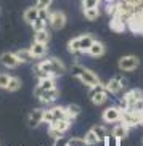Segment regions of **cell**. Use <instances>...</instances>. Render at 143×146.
Wrapping results in <instances>:
<instances>
[{"mask_svg":"<svg viewBox=\"0 0 143 146\" xmlns=\"http://www.w3.org/2000/svg\"><path fill=\"white\" fill-rule=\"evenodd\" d=\"M66 66L65 63L57 58V56H52V58H42L40 63L34 66V74L37 76V79L42 77H58L61 74H65Z\"/></svg>","mask_w":143,"mask_h":146,"instance_id":"obj_1","label":"cell"},{"mask_svg":"<svg viewBox=\"0 0 143 146\" xmlns=\"http://www.w3.org/2000/svg\"><path fill=\"white\" fill-rule=\"evenodd\" d=\"M71 74H72V76L77 79V80L82 82L84 85H87L88 88H92V87H96V85H100V84H101L100 77H98V76H96L93 71L84 68L82 64H74L72 68H71Z\"/></svg>","mask_w":143,"mask_h":146,"instance_id":"obj_2","label":"cell"},{"mask_svg":"<svg viewBox=\"0 0 143 146\" xmlns=\"http://www.w3.org/2000/svg\"><path fill=\"white\" fill-rule=\"evenodd\" d=\"M95 37L92 34H82L77 35L68 42V52L72 53V55H77V53H87V50L90 48V45L93 43Z\"/></svg>","mask_w":143,"mask_h":146,"instance_id":"obj_3","label":"cell"},{"mask_svg":"<svg viewBox=\"0 0 143 146\" xmlns=\"http://www.w3.org/2000/svg\"><path fill=\"white\" fill-rule=\"evenodd\" d=\"M71 125H72V120L69 117H63L60 120H55L53 124L48 125V135L55 140L58 137H63L68 130L71 129Z\"/></svg>","mask_w":143,"mask_h":146,"instance_id":"obj_4","label":"cell"},{"mask_svg":"<svg viewBox=\"0 0 143 146\" xmlns=\"http://www.w3.org/2000/svg\"><path fill=\"white\" fill-rule=\"evenodd\" d=\"M121 122L127 125V127H138L142 125V112L138 109H124L121 116Z\"/></svg>","mask_w":143,"mask_h":146,"instance_id":"obj_5","label":"cell"},{"mask_svg":"<svg viewBox=\"0 0 143 146\" xmlns=\"http://www.w3.org/2000/svg\"><path fill=\"white\" fill-rule=\"evenodd\" d=\"M108 96H109V93H108V90H106V87H104L103 84L90 88V101L95 104V106H101L103 103H106Z\"/></svg>","mask_w":143,"mask_h":146,"instance_id":"obj_6","label":"cell"},{"mask_svg":"<svg viewBox=\"0 0 143 146\" xmlns=\"http://www.w3.org/2000/svg\"><path fill=\"white\" fill-rule=\"evenodd\" d=\"M66 116V109L61 106H53L50 109H43V124H53L55 120H60Z\"/></svg>","mask_w":143,"mask_h":146,"instance_id":"obj_7","label":"cell"},{"mask_svg":"<svg viewBox=\"0 0 143 146\" xmlns=\"http://www.w3.org/2000/svg\"><path fill=\"white\" fill-rule=\"evenodd\" d=\"M104 87H106V90H108L109 95H117L127 88V79L122 77V76H116V77L109 79L108 84Z\"/></svg>","mask_w":143,"mask_h":146,"instance_id":"obj_8","label":"cell"},{"mask_svg":"<svg viewBox=\"0 0 143 146\" xmlns=\"http://www.w3.org/2000/svg\"><path fill=\"white\" fill-rule=\"evenodd\" d=\"M138 66H140V60L134 55H126L117 61V68L124 72H132L135 69H138Z\"/></svg>","mask_w":143,"mask_h":146,"instance_id":"obj_9","label":"cell"},{"mask_svg":"<svg viewBox=\"0 0 143 146\" xmlns=\"http://www.w3.org/2000/svg\"><path fill=\"white\" fill-rule=\"evenodd\" d=\"M66 23H68V18L63 11L57 10V11H50V18H48V24L50 27L55 31H61L63 27L66 26Z\"/></svg>","mask_w":143,"mask_h":146,"instance_id":"obj_10","label":"cell"},{"mask_svg":"<svg viewBox=\"0 0 143 146\" xmlns=\"http://www.w3.org/2000/svg\"><path fill=\"white\" fill-rule=\"evenodd\" d=\"M35 98L42 104H52L60 98V90H58V87H55V88H50V90L39 92V93H35Z\"/></svg>","mask_w":143,"mask_h":146,"instance_id":"obj_11","label":"cell"},{"mask_svg":"<svg viewBox=\"0 0 143 146\" xmlns=\"http://www.w3.org/2000/svg\"><path fill=\"white\" fill-rule=\"evenodd\" d=\"M124 101L127 104V109H134L140 101H143V92L140 88H132L124 95Z\"/></svg>","mask_w":143,"mask_h":146,"instance_id":"obj_12","label":"cell"},{"mask_svg":"<svg viewBox=\"0 0 143 146\" xmlns=\"http://www.w3.org/2000/svg\"><path fill=\"white\" fill-rule=\"evenodd\" d=\"M121 116H122V111L119 109V108L117 106H109L103 111V116L101 117H103V122L114 125V124H117V122L121 120Z\"/></svg>","mask_w":143,"mask_h":146,"instance_id":"obj_13","label":"cell"},{"mask_svg":"<svg viewBox=\"0 0 143 146\" xmlns=\"http://www.w3.org/2000/svg\"><path fill=\"white\" fill-rule=\"evenodd\" d=\"M0 64L5 66V68H8V69H15L21 64V63L16 58V53L15 52H3L0 55Z\"/></svg>","mask_w":143,"mask_h":146,"instance_id":"obj_14","label":"cell"},{"mask_svg":"<svg viewBox=\"0 0 143 146\" xmlns=\"http://www.w3.org/2000/svg\"><path fill=\"white\" fill-rule=\"evenodd\" d=\"M129 130H130V127H127L124 122H117V124H114V127H113V135L116 137V145H121V141L124 140V138H127L129 137Z\"/></svg>","mask_w":143,"mask_h":146,"instance_id":"obj_15","label":"cell"},{"mask_svg":"<svg viewBox=\"0 0 143 146\" xmlns=\"http://www.w3.org/2000/svg\"><path fill=\"white\" fill-rule=\"evenodd\" d=\"M40 124H43V109H40V108L32 109L27 116V125L31 129H37Z\"/></svg>","mask_w":143,"mask_h":146,"instance_id":"obj_16","label":"cell"},{"mask_svg":"<svg viewBox=\"0 0 143 146\" xmlns=\"http://www.w3.org/2000/svg\"><path fill=\"white\" fill-rule=\"evenodd\" d=\"M104 52H106V47H104L100 40L95 39L93 43L90 45V48L87 50V55L90 56V58H101V56L104 55Z\"/></svg>","mask_w":143,"mask_h":146,"instance_id":"obj_17","label":"cell"},{"mask_svg":"<svg viewBox=\"0 0 143 146\" xmlns=\"http://www.w3.org/2000/svg\"><path fill=\"white\" fill-rule=\"evenodd\" d=\"M57 77H42L39 79V82H37V87H35L34 93H39V92H43V90H50V88H55L57 87V80H55Z\"/></svg>","mask_w":143,"mask_h":146,"instance_id":"obj_18","label":"cell"},{"mask_svg":"<svg viewBox=\"0 0 143 146\" xmlns=\"http://www.w3.org/2000/svg\"><path fill=\"white\" fill-rule=\"evenodd\" d=\"M31 53L34 55L35 60H42V58H45V55H47V45L45 43H40V42H32V45L29 47Z\"/></svg>","mask_w":143,"mask_h":146,"instance_id":"obj_19","label":"cell"},{"mask_svg":"<svg viewBox=\"0 0 143 146\" xmlns=\"http://www.w3.org/2000/svg\"><path fill=\"white\" fill-rule=\"evenodd\" d=\"M15 53H16V58L19 60V63H32V61L35 60L29 48H19V50H16Z\"/></svg>","mask_w":143,"mask_h":146,"instance_id":"obj_20","label":"cell"},{"mask_svg":"<svg viewBox=\"0 0 143 146\" xmlns=\"http://www.w3.org/2000/svg\"><path fill=\"white\" fill-rule=\"evenodd\" d=\"M23 18H24V23H27L31 26V24L39 18V8H37V7H29V8L24 11V16Z\"/></svg>","mask_w":143,"mask_h":146,"instance_id":"obj_21","label":"cell"},{"mask_svg":"<svg viewBox=\"0 0 143 146\" xmlns=\"http://www.w3.org/2000/svg\"><path fill=\"white\" fill-rule=\"evenodd\" d=\"M34 40L35 42H40V43L48 45V42H50V32L47 31V27H45V29L34 31Z\"/></svg>","mask_w":143,"mask_h":146,"instance_id":"obj_22","label":"cell"},{"mask_svg":"<svg viewBox=\"0 0 143 146\" xmlns=\"http://www.w3.org/2000/svg\"><path fill=\"white\" fill-rule=\"evenodd\" d=\"M23 82L19 77H16V76H11L10 77V82H8V87H7V90L11 92V93H15V92H18L19 88H21Z\"/></svg>","mask_w":143,"mask_h":146,"instance_id":"obj_23","label":"cell"},{"mask_svg":"<svg viewBox=\"0 0 143 146\" xmlns=\"http://www.w3.org/2000/svg\"><path fill=\"white\" fill-rule=\"evenodd\" d=\"M82 11H84L85 19H88V21H96L100 18V7H96V8H87V10H82Z\"/></svg>","mask_w":143,"mask_h":146,"instance_id":"obj_24","label":"cell"},{"mask_svg":"<svg viewBox=\"0 0 143 146\" xmlns=\"http://www.w3.org/2000/svg\"><path fill=\"white\" fill-rule=\"evenodd\" d=\"M65 109H66V116L69 117L71 120H74L80 114V106H77V104H68Z\"/></svg>","mask_w":143,"mask_h":146,"instance_id":"obj_25","label":"cell"},{"mask_svg":"<svg viewBox=\"0 0 143 146\" xmlns=\"http://www.w3.org/2000/svg\"><path fill=\"white\" fill-rule=\"evenodd\" d=\"M92 130L95 132V135L98 137V140H100V141H103V138L108 135V130H106V127H104V125H100V124H98V125H93V127H92Z\"/></svg>","mask_w":143,"mask_h":146,"instance_id":"obj_26","label":"cell"},{"mask_svg":"<svg viewBox=\"0 0 143 146\" xmlns=\"http://www.w3.org/2000/svg\"><path fill=\"white\" fill-rule=\"evenodd\" d=\"M84 140H85V143H87V145H98V143H100L98 137L95 135V132H93L92 129L85 133V137H84Z\"/></svg>","mask_w":143,"mask_h":146,"instance_id":"obj_27","label":"cell"},{"mask_svg":"<svg viewBox=\"0 0 143 146\" xmlns=\"http://www.w3.org/2000/svg\"><path fill=\"white\" fill-rule=\"evenodd\" d=\"M100 2L101 0H82V10L96 8V7H100Z\"/></svg>","mask_w":143,"mask_h":146,"instance_id":"obj_28","label":"cell"},{"mask_svg":"<svg viewBox=\"0 0 143 146\" xmlns=\"http://www.w3.org/2000/svg\"><path fill=\"white\" fill-rule=\"evenodd\" d=\"M68 146H82V145H87L85 140L84 138H79V137H72L68 140V143H66Z\"/></svg>","mask_w":143,"mask_h":146,"instance_id":"obj_29","label":"cell"},{"mask_svg":"<svg viewBox=\"0 0 143 146\" xmlns=\"http://www.w3.org/2000/svg\"><path fill=\"white\" fill-rule=\"evenodd\" d=\"M31 26H32V29H34V31H39V29H45V27L48 26V23L43 21V19H40V18H37Z\"/></svg>","mask_w":143,"mask_h":146,"instance_id":"obj_30","label":"cell"},{"mask_svg":"<svg viewBox=\"0 0 143 146\" xmlns=\"http://www.w3.org/2000/svg\"><path fill=\"white\" fill-rule=\"evenodd\" d=\"M10 77H11V76H8L7 72H0V88H5V90H7Z\"/></svg>","mask_w":143,"mask_h":146,"instance_id":"obj_31","label":"cell"},{"mask_svg":"<svg viewBox=\"0 0 143 146\" xmlns=\"http://www.w3.org/2000/svg\"><path fill=\"white\" fill-rule=\"evenodd\" d=\"M53 3V0H37V8H50Z\"/></svg>","mask_w":143,"mask_h":146,"instance_id":"obj_32","label":"cell"},{"mask_svg":"<svg viewBox=\"0 0 143 146\" xmlns=\"http://www.w3.org/2000/svg\"><path fill=\"white\" fill-rule=\"evenodd\" d=\"M140 112H142V125H143V109H142Z\"/></svg>","mask_w":143,"mask_h":146,"instance_id":"obj_33","label":"cell"}]
</instances>
